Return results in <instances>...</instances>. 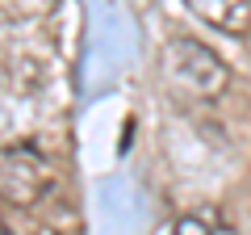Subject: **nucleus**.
<instances>
[{
  "mask_svg": "<svg viewBox=\"0 0 251 235\" xmlns=\"http://www.w3.org/2000/svg\"><path fill=\"white\" fill-rule=\"evenodd\" d=\"M163 72H168V80H176L180 88L197 92V97H218L230 84V72L218 59V51L197 38H172L163 46Z\"/></svg>",
  "mask_w": 251,
  "mask_h": 235,
  "instance_id": "1",
  "label": "nucleus"
},
{
  "mask_svg": "<svg viewBox=\"0 0 251 235\" xmlns=\"http://www.w3.org/2000/svg\"><path fill=\"white\" fill-rule=\"evenodd\" d=\"M50 164H46V155L38 151L34 143H13L4 147V155H0V193L9 202H17V206H29V202H38L46 189H50Z\"/></svg>",
  "mask_w": 251,
  "mask_h": 235,
  "instance_id": "2",
  "label": "nucleus"
},
{
  "mask_svg": "<svg viewBox=\"0 0 251 235\" xmlns=\"http://www.w3.org/2000/svg\"><path fill=\"white\" fill-rule=\"evenodd\" d=\"M205 26L222 29V34H251V0H184Z\"/></svg>",
  "mask_w": 251,
  "mask_h": 235,
  "instance_id": "3",
  "label": "nucleus"
},
{
  "mask_svg": "<svg viewBox=\"0 0 251 235\" xmlns=\"http://www.w3.org/2000/svg\"><path fill=\"white\" fill-rule=\"evenodd\" d=\"M172 235H239L230 223H226L218 210H193V214H180Z\"/></svg>",
  "mask_w": 251,
  "mask_h": 235,
  "instance_id": "4",
  "label": "nucleus"
},
{
  "mask_svg": "<svg viewBox=\"0 0 251 235\" xmlns=\"http://www.w3.org/2000/svg\"><path fill=\"white\" fill-rule=\"evenodd\" d=\"M42 235H67V231H63V227H54V223H46V227H42Z\"/></svg>",
  "mask_w": 251,
  "mask_h": 235,
  "instance_id": "5",
  "label": "nucleus"
}]
</instances>
